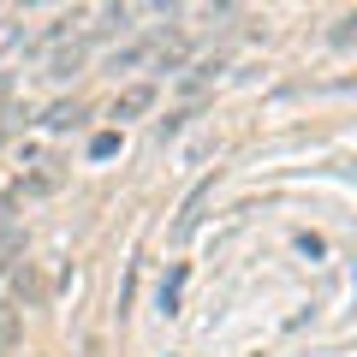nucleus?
I'll list each match as a JSON object with an SVG mask.
<instances>
[{
	"label": "nucleus",
	"mask_w": 357,
	"mask_h": 357,
	"mask_svg": "<svg viewBox=\"0 0 357 357\" xmlns=\"http://www.w3.org/2000/svg\"><path fill=\"white\" fill-rule=\"evenodd\" d=\"M0 232H13V197L0 191Z\"/></svg>",
	"instance_id": "8"
},
{
	"label": "nucleus",
	"mask_w": 357,
	"mask_h": 357,
	"mask_svg": "<svg viewBox=\"0 0 357 357\" xmlns=\"http://www.w3.org/2000/svg\"><path fill=\"white\" fill-rule=\"evenodd\" d=\"M84 102H54V107H42V131H77L84 126Z\"/></svg>",
	"instance_id": "3"
},
{
	"label": "nucleus",
	"mask_w": 357,
	"mask_h": 357,
	"mask_svg": "<svg viewBox=\"0 0 357 357\" xmlns=\"http://www.w3.org/2000/svg\"><path fill=\"white\" fill-rule=\"evenodd\" d=\"M155 107V84H126L114 96V119H143Z\"/></svg>",
	"instance_id": "1"
},
{
	"label": "nucleus",
	"mask_w": 357,
	"mask_h": 357,
	"mask_svg": "<svg viewBox=\"0 0 357 357\" xmlns=\"http://www.w3.org/2000/svg\"><path fill=\"white\" fill-rule=\"evenodd\" d=\"M84 42H66V48H54L48 54V77H60V84H66V77H77V72H84Z\"/></svg>",
	"instance_id": "2"
},
{
	"label": "nucleus",
	"mask_w": 357,
	"mask_h": 357,
	"mask_svg": "<svg viewBox=\"0 0 357 357\" xmlns=\"http://www.w3.org/2000/svg\"><path fill=\"white\" fill-rule=\"evenodd\" d=\"M18 48H24V24H18V18H0V60L18 54Z\"/></svg>",
	"instance_id": "6"
},
{
	"label": "nucleus",
	"mask_w": 357,
	"mask_h": 357,
	"mask_svg": "<svg viewBox=\"0 0 357 357\" xmlns=\"http://www.w3.org/2000/svg\"><path fill=\"white\" fill-rule=\"evenodd\" d=\"M328 42H333V48H351V42H357V13H345L340 24L328 30Z\"/></svg>",
	"instance_id": "7"
},
{
	"label": "nucleus",
	"mask_w": 357,
	"mask_h": 357,
	"mask_svg": "<svg viewBox=\"0 0 357 357\" xmlns=\"http://www.w3.org/2000/svg\"><path fill=\"white\" fill-rule=\"evenodd\" d=\"M18 345H24V316L13 304H0V357H18Z\"/></svg>",
	"instance_id": "4"
},
{
	"label": "nucleus",
	"mask_w": 357,
	"mask_h": 357,
	"mask_svg": "<svg viewBox=\"0 0 357 357\" xmlns=\"http://www.w3.org/2000/svg\"><path fill=\"white\" fill-rule=\"evenodd\" d=\"M18 256H24V232H0V274H13V262H18Z\"/></svg>",
	"instance_id": "5"
}]
</instances>
